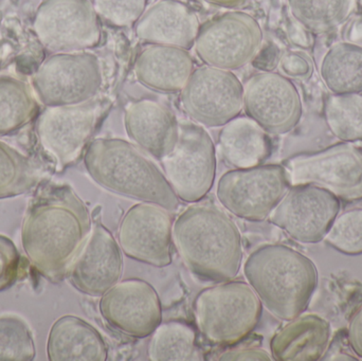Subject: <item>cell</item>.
Segmentation results:
<instances>
[{"label":"cell","instance_id":"cell-1","mask_svg":"<svg viewBox=\"0 0 362 361\" xmlns=\"http://www.w3.org/2000/svg\"><path fill=\"white\" fill-rule=\"evenodd\" d=\"M93 230L84 201L67 184L47 182L32 199L21 226L28 260L45 279L59 283Z\"/></svg>","mask_w":362,"mask_h":361},{"label":"cell","instance_id":"cell-2","mask_svg":"<svg viewBox=\"0 0 362 361\" xmlns=\"http://www.w3.org/2000/svg\"><path fill=\"white\" fill-rule=\"evenodd\" d=\"M172 237L183 263L200 279L227 282L238 276L242 235L221 208L212 203L189 206L174 223Z\"/></svg>","mask_w":362,"mask_h":361},{"label":"cell","instance_id":"cell-3","mask_svg":"<svg viewBox=\"0 0 362 361\" xmlns=\"http://www.w3.org/2000/svg\"><path fill=\"white\" fill-rule=\"evenodd\" d=\"M244 273L262 305L285 321L308 309L318 285L314 262L283 244L255 249L245 262Z\"/></svg>","mask_w":362,"mask_h":361},{"label":"cell","instance_id":"cell-4","mask_svg":"<svg viewBox=\"0 0 362 361\" xmlns=\"http://www.w3.org/2000/svg\"><path fill=\"white\" fill-rule=\"evenodd\" d=\"M84 165L95 184L121 196L175 211L180 199L165 174L135 146L118 138H98L87 146Z\"/></svg>","mask_w":362,"mask_h":361},{"label":"cell","instance_id":"cell-5","mask_svg":"<svg viewBox=\"0 0 362 361\" xmlns=\"http://www.w3.org/2000/svg\"><path fill=\"white\" fill-rule=\"evenodd\" d=\"M200 334L213 345H233L255 331L261 300L250 284L232 281L202 290L193 304Z\"/></svg>","mask_w":362,"mask_h":361},{"label":"cell","instance_id":"cell-6","mask_svg":"<svg viewBox=\"0 0 362 361\" xmlns=\"http://www.w3.org/2000/svg\"><path fill=\"white\" fill-rule=\"evenodd\" d=\"M110 107L107 100L93 99L76 105L46 106L38 114L36 137L57 172L78 162Z\"/></svg>","mask_w":362,"mask_h":361},{"label":"cell","instance_id":"cell-7","mask_svg":"<svg viewBox=\"0 0 362 361\" xmlns=\"http://www.w3.org/2000/svg\"><path fill=\"white\" fill-rule=\"evenodd\" d=\"M289 187L314 184L346 201L362 199V148L341 142L283 163Z\"/></svg>","mask_w":362,"mask_h":361},{"label":"cell","instance_id":"cell-8","mask_svg":"<svg viewBox=\"0 0 362 361\" xmlns=\"http://www.w3.org/2000/svg\"><path fill=\"white\" fill-rule=\"evenodd\" d=\"M32 88L45 106H68L95 99L103 85L101 61L93 53H53L40 63Z\"/></svg>","mask_w":362,"mask_h":361},{"label":"cell","instance_id":"cell-9","mask_svg":"<svg viewBox=\"0 0 362 361\" xmlns=\"http://www.w3.org/2000/svg\"><path fill=\"white\" fill-rule=\"evenodd\" d=\"M33 31L51 53L82 52L102 40L100 17L90 0H44L34 15Z\"/></svg>","mask_w":362,"mask_h":361},{"label":"cell","instance_id":"cell-10","mask_svg":"<svg viewBox=\"0 0 362 361\" xmlns=\"http://www.w3.org/2000/svg\"><path fill=\"white\" fill-rule=\"evenodd\" d=\"M160 161L168 182L181 201L197 203L212 189L216 155L212 138L204 127L180 123L175 148Z\"/></svg>","mask_w":362,"mask_h":361},{"label":"cell","instance_id":"cell-11","mask_svg":"<svg viewBox=\"0 0 362 361\" xmlns=\"http://www.w3.org/2000/svg\"><path fill=\"white\" fill-rule=\"evenodd\" d=\"M283 165H257L227 172L219 178V203L233 215L250 222H262L288 191Z\"/></svg>","mask_w":362,"mask_h":361},{"label":"cell","instance_id":"cell-12","mask_svg":"<svg viewBox=\"0 0 362 361\" xmlns=\"http://www.w3.org/2000/svg\"><path fill=\"white\" fill-rule=\"evenodd\" d=\"M263 42L261 25L246 12H228L202 25L195 40L199 59L211 67L235 70L250 63Z\"/></svg>","mask_w":362,"mask_h":361},{"label":"cell","instance_id":"cell-13","mask_svg":"<svg viewBox=\"0 0 362 361\" xmlns=\"http://www.w3.org/2000/svg\"><path fill=\"white\" fill-rule=\"evenodd\" d=\"M187 116L206 127L223 126L244 107V86L228 70L204 66L194 70L181 93Z\"/></svg>","mask_w":362,"mask_h":361},{"label":"cell","instance_id":"cell-14","mask_svg":"<svg viewBox=\"0 0 362 361\" xmlns=\"http://www.w3.org/2000/svg\"><path fill=\"white\" fill-rule=\"evenodd\" d=\"M339 211L340 199L333 193L304 184L291 187L268 218L295 241L314 244L325 239Z\"/></svg>","mask_w":362,"mask_h":361},{"label":"cell","instance_id":"cell-15","mask_svg":"<svg viewBox=\"0 0 362 361\" xmlns=\"http://www.w3.org/2000/svg\"><path fill=\"white\" fill-rule=\"evenodd\" d=\"M100 313L106 324L132 338L151 336L163 322L158 292L141 279L119 281L102 296Z\"/></svg>","mask_w":362,"mask_h":361},{"label":"cell","instance_id":"cell-16","mask_svg":"<svg viewBox=\"0 0 362 361\" xmlns=\"http://www.w3.org/2000/svg\"><path fill=\"white\" fill-rule=\"evenodd\" d=\"M244 108L267 133L282 135L293 131L303 114L301 95L286 76L259 72L244 85Z\"/></svg>","mask_w":362,"mask_h":361},{"label":"cell","instance_id":"cell-17","mask_svg":"<svg viewBox=\"0 0 362 361\" xmlns=\"http://www.w3.org/2000/svg\"><path fill=\"white\" fill-rule=\"evenodd\" d=\"M172 220L165 208L155 203L133 206L121 220L118 242L129 258L154 267L172 263Z\"/></svg>","mask_w":362,"mask_h":361},{"label":"cell","instance_id":"cell-18","mask_svg":"<svg viewBox=\"0 0 362 361\" xmlns=\"http://www.w3.org/2000/svg\"><path fill=\"white\" fill-rule=\"evenodd\" d=\"M121 248L106 227L95 224L67 278L82 294L102 297L122 276Z\"/></svg>","mask_w":362,"mask_h":361},{"label":"cell","instance_id":"cell-19","mask_svg":"<svg viewBox=\"0 0 362 361\" xmlns=\"http://www.w3.org/2000/svg\"><path fill=\"white\" fill-rule=\"evenodd\" d=\"M200 29L193 8L180 0H160L144 11L135 23L139 40L154 45L192 48Z\"/></svg>","mask_w":362,"mask_h":361},{"label":"cell","instance_id":"cell-20","mask_svg":"<svg viewBox=\"0 0 362 361\" xmlns=\"http://www.w3.org/2000/svg\"><path fill=\"white\" fill-rule=\"evenodd\" d=\"M124 125L129 137L158 160L173 150L180 135L175 114L151 100L129 103L124 112Z\"/></svg>","mask_w":362,"mask_h":361},{"label":"cell","instance_id":"cell-21","mask_svg":"<svg viewBox=\"0 0 362 361\" xmlns=\"http://www.w3.org/2000/svg\"><path fill=\"white\" fill-rule=\"evenodd\" d=\"M134 70L144 86L159 93H175L185 88L194 64L185 49L153 45L141 51Z\"/></svg>","mask_w":362,"mask_h":361},{"label":"cell","instance_id":"cell-22","mask_svg":"<svg viewBox=\"0 0 362 361\" xmlns=\"http://www.w3.org/2000/svg\"><path fill=\"white\" fill-rule=\"evenodd\" d=\"M331 326L314 314L289 320L270 341L274 360L279 361L320 360L329 349Z\"/></svg>","mask_w":362,"mask_h":361},{"label":"cell","instance_id":"cell-23","mask_svg":"<svg viewBox=\"0 0 362 361\" xmlns=\"http://www.w3.org/2000/svg\"><path fill=\"white\" fill-rule=\"evenodd\" d=\"M47 356L50 361H105L108 349L97 329L81 318L67 315L51 326Z\"/></svg>","mask_w":362,"mask_h":361},{"label":"cell","instance_id":"cell-24","mask_svg":"<svg viewBox=\"0 0 362 361\" xmlns=\"http://www.w3.org/2000/svg\"><path fill=\"white\" fill-rule=\"evenodd\" d=\"M221 155L228 165L236 169H249L261 165L272 152L267 131L253 119H232L218 135Z\"/></svg>","mask_w":362,"mask_h":361},{"label":"cell","instance_id":"cell-25","mask_svg":"<svg viewBox=\"0 0 362 361\" xmlns=\"http://www.w3.org/2000/svg\"><path fill=\"white\" fill-rule=\"evenodd\" d=\"M319 72L332 93H362V47L348 42L334 44L323 55Z\"/></svg>","mask_w":362,"mask_h":361},{"label":"cell","instance_id":"cell-26","mask_svg":"<svg viewBox=\"0 0 362 361\" xmlns=\"http://www.w3.org/2000/svg\"><path fill=\"white\" fill-rule=\"evenodd\" d=\"M40 114L33 88L12 76H0V136H10L27 126Z\"/></svg>","mask_w":362,"mask_h":361},{"label":"cell","instance_id":"cell-27","mask_svg":"<svg viewBox=\"0 0 362 361\" xmlns=\"http://www.w3.org/2000/svg\"><path fill=\"white\" fill-rule=\"evenodd\" d=\"M148 357L153 361L204 360L195 330L182 321L161 322L151 335Z\"/></svg>","mask_w":362,"mask_h":361},{"label":"cell","instance_id":"cell-28","mask_svg":"<svg viewBox=\"0 0 362 361\" xmlns=\"http://www.w3.org/2000/svg\"><path fill=\"white\" fill-rule=\"evenodd\" d=\"M40 163L0 141V199L21 196L44 178Z\"/></svg>","mask_w":362,"mask_h":361},{"label":"cell","instance_id":"cell-29","mask_svg":"<svg viewBox=\"0 0 362 361\" xmlns=\"http://www.w3.org/2000/svg\"><path fill=\"white\" fill-rule=\"evenodd\" d=\"M291 14L313 33H329L346 23L357 0H288Z\"/></svg>","mask_w":362,"mask_h":361},{"label":"cell","instance_id":"cell-30","mask_svg":"<svg viewBox=\"0 0 362 361\" xmlns=\"http://www.w3.org/2000/svg\"><path fill=\"white\" fill-rule=\"evenodd\" d=\"M323 112L327 127L340 141H362V93H333L325 99Z\"/></svg>","mask_w":362,"mask_h":361},{"label":"cell","instance_id":"cell-31","mask_svg":"<svg viewBox=\"0 0 362 361\" xmlns=\"http://www.w3.org/2000/svg\"><path fill=\"white\" fill-rule=\"evenodd\" d=\"M36 357L33 335L16 316H0V361H32Z\"/></svg>","mask_w":362,"mask_h":361},{"label":"cell","instance_id":"cell-32","mask_svg":"<svg viewBox=\"0 0 362 361\" xmlns=\"http://www.w3.org/2000/svg\"><path fill=\"white\" fill-rule=\"evenodd\" d=\"M325 241L348 256L362 254V209L349 210L336 216Z\"/></svg>","mask_w":362,"mask_h":361},{"label":"cell","instance_id":"cell-33","mask_svg":"<svg viewBox=\"0 0 362 361\" xmlns=\"http://www.w3.org/2000/svg\"><path fill=\"white\" fill-rule=\"evenodd\" d=\"M146 2L148 0H93L98 16L118 28L135 25L146 10Z\"/></svg>","mask_w":362,"mask_h":361},{"label":"cell","instance_id":"cell-34","mask_svg":"<svg viewBox=\"0 0 362 361\" xmlns=\"http://www.w3.org/2000/svg\"><path fill=\"white\" fill-rule=\"evenodd\" d=\"M21 259L12 239L0 235V292L16 283L21 273Z\"/></svg>","mask_w":362,"mask_h":361},{"label":"cell","instance_id":"cell-35","mask_svg":"<svg viewBox=\"0 0 362 361\" xmlns=\"http://www.w3.org/2000/svg\"><path fill=\"white\" fill-rule=\"evenodd\" d=\"M221 361H240V360H274L269 353L261 348H238L229 350L219 356Z\"/></svg>","mask_w":362,"mask_h":361},{"label":"cell","instance_id":"cell-36","mask_svg":"<svg viewBox=\"0 0 362 361\" xmlns=\"http://www.w3.org/2000/svg\"><path fill=\"white\" fill-rule=\"evenodd\" d=\"M281 69L289 76H305L310 72L308 61L301 55L289 53L281 59Z\"/></svg>","mask_w":362,"mask_h":361},{"label":"cell","instance_id":"cell-37","mask_svg":"<svg viewBox=\"0 0 362 361\" xmlns=\"http://www.w3.org/2000/svg\"><path fill=\"white\" fill-rule=\"evenodd\" d=\"M349 345L362 360V307L353 315L348 329Z\"/></svg>","mask_w":362,"mask_h":361},{"label":"cell","instance_id":"cell-38","mask_svg":"<svg viewBox=\"0 0 362 361\" xmlns=\"http://www.w3.org/2000/svg\"><path fill=\"white\" fill-rule=\"evenodd\" d=\"M213 6H221V8H236L246 4L248 0H204Z\"/></svg>","mask_w":362,"mask_h":361}]
</instances>
